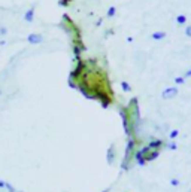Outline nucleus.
<instances>
[{"instance_id": "6ab92c4d", "label": "nucleus", "mask_w": 191, "mask_h": 192, "mask_svg": "<svg viewBox=\"0 0 191 192\" xmlns=\"http://www.w3.org/2000/svg\"><path fill=\"white\" fill-rule=\"evenodd\" d=\"M0 34H6V28H5V27L0 28Z\"/></svg>"}, {"instance_id": "2eb2a0df", "label": "nucleus", "mask_w": 191, "mask_h": 192, "mask_svg": "<svg viewBox=\"0 0 191 192\" xmlns=\"http://www.w3.org/2000/svg\"><path fill=\"white\" fill-rule=\"evenodd\" d=\"M170 185H172V186H179V179L173 177V179L170 180Z\"/></svg>"}, {"instance_id": "f03ea898", "label": "nucleus", "mask_w": 191, "mask_h": 192, "mask_svg": "<svg viewBox=\"0 0 191 192\" xmlns=\"http://www.w3.org/2000/svg\"><path fill=\"white\" fill-rule=\"evenodd\" d=\"M146 146H148L149 149H152V151H161V149L166 146V143H164L163 140H160V139H152Z\"/></svg>"}, {"instance_id": "aec40b11", "label": "nucleus", "mask_w": 191, "mask_h": 192, "mask_svg": "<svg viewBox=\"0 0 191 192\" xmlns=\"http://www.w3.org/2000/svg\"><path fill=\"white\" fill-rule=\"evenodd\" d=\"M0 94H2V91H0Z\"/></svg>"}, {"instance_id": "9d476101", "label": "nucleus", "mask_w": 191, "mask_h": 192, "mask_svg": "<svg viewBox=\"0 0 191 192\" xmlns=\"http://www.w3.org/2000/svg\"><path fill=\"white\" fill-rule=\"evenodd\" d=\"M178 136H179V130H172V131L169 133V139L173 140V141L178 139Z\"/></svg>"}, {"instance_id": "a211bd4d", "label": "nucleus", "mask_w": 191, "mask_h": 192, "mask_svg": "<svg viewBox=\"0 0 191 192\" xmlns=\"http://www.w3.org/2000/svg\"><path fill=\"white\" fill-rule=\"evenodd\" d=\"M5 186H6V182L5 180H0V189H5Z\"/></svg>"}, {"instance_id": "0eeeda50", "label": "nucleus", "mask_w": 191, "mask_h": 192, "mask_svg": "<svg viewBox=\"0 0 191 192\" xmlns=\"http://www.w3.org/2000/svg\"><path fill=\"white\" fill-rule=\"evenodd\" d=\"M120 85H121V88H122V91L124 92H132V85L127 82V81H121L120 82Z\"/></svg>"}, {"instance_id": "1a4fd4ad", "label": "nucleus", "mask_w": 191, "mask_h": 192, "mask_svg": "<svg viewBox=\"0 0 191 192\" xmlns=\"http://www.w3.org/2000/svg\"><path fill=\"white\" fill-rule=\"evenodd\" d=\"M187 21H188V18H187V15H178V17H176V23L179 24V25H185L187 24Z\"/></svg>"}, {"instance_id": "20e7f679", "label": "nucleus", "mask_w": 191, "mask_h": 192, "mask_svg": "<svg viewBox=\"0 0 191 192\" xmlns=\"http://www.w3.org/2000/svg\"><path fill=\"white\" fill-rule=\"evenodd\" d=\"M166 36H167V34H166V31H164V30H158V31H154V33L151 34V37H152L154 40H163Z\"/></svg>"}, {"instance_id": "423d86ee", "label": "nucleus", "mask_w": 191, "mask_h": 192, "mask_svg": "<svg viewBox=\"0 0 191 192\" xmlns=\"http://www.w3.org/2000/svg\"><path fill=\"white\" fill-rule=\"evenodd\" d=\"M33 18H35V9L31 8L30 11H27V12H25V15H24V20H25L27 23H31V21H33Z\"/></svg>"}, {"instance_id": "7ed1b4c3", "label": "nucleus", "mask_w": 191, "mask_h": 192, "mask_svg": "<svg viewBox=\"0 0 191 192\" xmlns=\"http://www.w3.org/2000/svg\"><path fill=\"white\" fill-rule=\"evenodd\" d=\"M27 40L31 43V45H37V43H40L42 40H43V37L40 36V34H36V33H31V34H28V37H27Z\"/></svg>"}, {"instance_id": "39448f33", "label": "nucleus", "mask_w": 191, "mask_h": 192, "mask_svg": "<svg viewBox=\"0 0 191 192\" xmlns=\"http://www.w3.org/2000/svg\"><path fill=\"white\" fill-rule=\"evenodd\" d=\"M106 158H108V162H109V164H112V162H114V159H115V148H114V146L108 148Z\"/></svg>"}, {"instance_id": "9b49d317", "label": "nucleus", "mask_w": 191, "mask_h": 192, "mask_svg": "<svg viewBox=\"0 0 191 192\" xmlns=\"http://www.w3.org/2000/svg\"><path fill=\"white\" fill-rule=\"evenodd\" d=\"M166 148L170 149V151H176V149H178V145H176V141H170V143H167V145H166Z\"/></svg>"}, {"instance_id": "ddd939ff", "label": "nucleus", "mask_w": 191, "mask_h": 192, "mask_svg": "<svg viewBox=\"0 0 191 192\" xmlns=\"http://www.w3.org/2000/svg\"><path fill=\"white\" fill-rule=\"evenodd\" d=\"M73 0H58V5L60 6H70Z\"/></svg>"}, {"instance_id": "f8f14e48", "label": "nucleus", "mask_w": 191, "mask_h": 192, "mask_svg": "<svg viewBox=\"0 0 191 192\" xmlns=\"http://www.w3.org/2000/svg\"><path fill=\"white\" fill-rule=\"evenodd\" d=\"M185 82V77L184 76H176V77H175V84H176V85H182Z\"/></svg>"}, {"instance_id": "f257e3e1", "label": "nucleus", "mask_w": 191, "mask_h": 192, "mask_svg": "<svg viewBox=\"0 0 191 192\" xmlns=\"http://www.w3.org/2000/svg\"><path fill=\"white\" fill-rule=\"evenodd\" d=\"M178 92H179V88H178V87H169V88H166V89L161 92V97H163L164 100H169V98L176 97Z\"/></svg>"}, {"instance_id": "f3484780", "label": "nucleus", "mask_w": 191, "mask_h": 192, "mask_svg": "<svg viewBox=\"0 0 191 192\" xmlns=\"http://www.w3.org/2000/svg\"><path fill=\"white\" fill-rule=\"evenodd\" d=\"M184 77H185V79H187V77H191V69L185 72V75H184Z\"/></svg>"}, {"instance_id": "4468645a", "label": "nucleus", "mask_w": 191, "mask_h": 192, "mask_svg": "<svg viewBox=\"0 0 191 192\" xmlns=\"http://www.w3.org/2000/svg\"><path fill=\"white\" fill-rule=\"evenodd\" d=\"M5 189H6L8 192H17V189H15V188H13V186H12L9 182H6V186H5Z\"/></svg>"}, {"instance_id": "6e6552de", "label": "nucleus", "mask_w": 191, "mask_h": 192, "mask_svg": "<svg viewBox=\"0 0 191 192\" xmlns=\"http://www.w3.org/2000/svg\"><path fill=\"white\" fill-rule=\"evenodd\" d=\"M115 13H117V6H109L108 8V12H106V17L108 18H112V17H115Z\"/></svg>"}, {"instance_id": "dca6fc26", "label": "nucleus", "mask_w": 191, "mask_h": 192, "mask_svg": "<svg viewBox=\"0 0 191 192\" xmlns=\"http://www.w3.org/2000/svg\"><path fill=\"white\" fill-rule=\"evenodd\" d=\"M185 34H187V37H191V25L185 27Z\"/></svg>"}]
</instances>
